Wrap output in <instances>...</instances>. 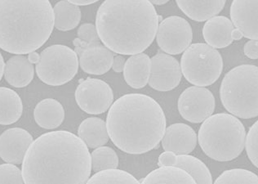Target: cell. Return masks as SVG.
I'll return each instance as SVG.
<instances>
[{"mask_svg":"<svg viewBox=\"0 0 258 184\" xmlns=\"http://www.w3.org/2000/svg\"><path fill=\"white\" fill-rule=\"evenodd\" d=\"M34 76L35 68L26 56L15 55L5 64V80L15 88L27 86L32 81Z\"/></svg>","mask_w":258,"mask_h":184,"instance_id":"20","label":"cell"},{"mask_svg":"<svg viewBox=\"0 0 258 184\" xmlns=\"http://www.w3.org/2000/svg\"><path fill=\"white\" fill-rule=\"evenodd\" d=\"M33 142L32 135L24 129L5 130L0 135V157L9 164H21Z\"/></svg>","mask_w":258,"mask_h":184,"instance_id":"14","label":"cell"},{"mask_svg":"<svg viewBox=\"0 0 258 184\" xmlns=\"http://www.w3.org/2000/svg\"><path fill=\"white\" fill-rule=\"evenodd\" d=\"M27 58L32 65L33 64H36L37 65L39 62V59H40V54L35 52H31V53H29Z\"/></svg>","mask_w":258,"mask_h":184,"instance_id":"36","label":"cell"},{"mask_svg":"<svg viewBox=\"0 0 258 184\" xmlns=\"http://www.w3.org/2000/svg\"><path fill=\"white\" fill-rule=\"evenodd\" d=\"M159 18L150 1L106 0L97 10L96 28L108 49L134 56L151 46L157 34Z\"/></svg>","mask_w":258,"mask_h":184,"instance_id":"2","label":"cell"},{"mask_svg":"<svg viewBox=\"0 0 258 184\" xmlns=\"http://www.w3.org/2000/svg\"><path fill=\"white\" fill-rule=\"evenodd\" d=\"M5 63L4 57H3L1 52H0V80H2V77L5 75Z\"/></svg>","mask_w":258,"mask_h":184,"instance_id":"38","label":"cell"},{"mask_svg":"<svg viewBox=\"0 0 258 184\" xmlns=\"http://www.w3.org/2000/svg\"><path fill=\"white\" fill-rule=\"evenodd\" d=\"M215 98L210 90L204 87L192 86L185 89L179 97L177 106L181 116L190 122L199 124L213 115Z\"/></svg>","mask_w":258,"mask_h":184,"instance_id":"11","label":"cell"},{"mask_svg":"<svg viewBox=\"0 0 258 184\" xmlns=\"http://www.w3.org/2000/svg\"><path fill=\"white\" fill-rule=\"evenodd\" d=\"M86 184H140V182L128 172L116 169L97 172Z\"/></svg>","mask_w":258,"mask_h":184,"instance_id":"28","label":"cell"},{"mask_svg":"<svg viewBox=\"0 0 258 184\" xmlns=\"http://www.w3.org/2000/svg\"><path fill=\"white\" fill-rule=\"evenodd\" d=\"M235 26L229 18L224 16H216L207 21L203 35L208 45L213 48H223L233 43L232 34Z\"/></svg>","mask_w":258,"mask_h":184,"instance_id":"18","label":"cell"},{"mask_svg":"<svg viewBox=\"0 0 258 184\" xmlns=\"http://www.w3.org/2000/svg\"><path fill=\"white\" fill-rule=\"evenodd\" d=\"M73 43L80 67L85 73L101 76L111 69L114 53L106 46L101 43L88 44L78 38L75 39Z\"/></svg>","mask_w":258,"mask_h":184,"instance_id":"13","label":"cell"},{"mask_svg":"<svg viewBox=\"0 0 258 184\" xmlns=\"http://www.w3.org/2000/svg\"><path fill=\"white\" fill-rule=\"evenodd\" d=\"M193 31L186 20L178 16L168 17L158 27L156 41L167 54L177 55L191 45Z\"/></svg>","mask_w":258,"mask_h":184,"instance_id":"9","label":"cell"},{"mask_svg":"<svg viewBox=\"0 0 258 184\" xmlns=\"http://www.w3.org/2000/svg\"><path fill=\"white\" fill-rule=\"evenodd\" d=\"M195 130L185 124L176 123L166 129L162 139V147L165 152L175 155H189L197 145Z\"/></svg>","mask_w":258,"mask_h":184,"instance_id":"17","label":"cell"},{"mask_svg":"<svg viewBox=\"0 0 258 184\" xmlns=\"http://www.w3.org/2000/svg\"><path fill=\"white\" fill-rule=\"evenodd\" d=\"M198 140L203 152L210 158L220 162L230 161L243 151L245 128L237 117L218 113L203 122Z\"/></svg>","mask_w":258,"mask_h":184,"instance_id":"5","label":"cell"},{"mask_svg":"<svg viewBox=\"0 0 258 184\" xmlns=\"http://www.w3.org/2000/svg\"><path fill=\"white\" fill-rule=\"evenodd\" d=\"M166 117L161 106L150 96L129 93L110 106L106 127L118 149L133 155L155 149L165 133Z\"/></svg>","mask_w":258,"mask_h":184,"instance_id":"3","label":"cell"},{"mask_svg":"<svg viewBox=\"0 0 258 184\" xmlns=\"http://www.w3.org/2000/svg\"><path fill=\"white\" fill-rule=\"evenodd\" d=\"M181 69L188 82L205 88L219 79L223 60L221 53L207 43H193L181 56Z\"/></svg>","mask_w":258,"mask_h":184,"instance_id":"7","label":"cell"},{"mask_svg":"<svg viewBox=\"0 0 258 184\" xmlns=\"http://www.w3.org/2000/svg\"><path fill=\"white\" fill-rule=\"evenodd\" d=\"M77 35L78 39L88 44L101 43L96 26L92 23L81 25L78 30Z\"/></svg>","mask_w":258,"mask_h":184,"instance_id":"32","label":"cell"},{"mask_svg":"<svg viewBox=\"0 0 258 184\" xmlns=\"http://www.w3.org/2000/svg\"><path fill=\"white\" fill-rule=\"evenodd\" d=\"M151 58L145 53L134 55L127 59L123 68V77L134 89L144 88L151 76Z\"/></svg>","mask_w":258,"mask_h":184,"instance_id":"19","label":"cell"},{"mask_svg":"<svg viewBox=\"0 0 258 184\" xmlns=\"http://www.w3.org/2000/svg\"><path fill=\"white\" fill-rule=\"evenodd\" d=\"M230 18L235 28L250 40H258V1H233Z\"/></svg>","mask_w":258,"mask_h":184,"instance_id":"15","label":"cell"},{"mask_svg":"<svg viewBox=\"0 0 258 184\" xmlns=\"http://www.w3.org/2000/svg\"><path fill=\"white\" fill-rule=\"evenodd\" d=\"M78 136L88 148L103 147L109 141L106 122L97 117L84 119L78 129Z\"/></svg>","mask_w":258,"mask_h":184,"instance_id":"22","label":"cell"},{"mask_svg":"<svg viewBox=\"0 0 258 184\" xmlns=\"http://www.w3.org/2000/svg\"><path fill=\"white\" fill-rule=\"evenodd\" d=\"M213 184H258V176L247 169H229L224 171Z\"/></svg>","mask_w":258,"mask_h":184,"instance_id":"29","label":"cell"},{"mask_svg":"<svg viewBox=\"0 0 258 184\" xmlns=\"http://www.w3.org/2000/svg\"><path fill=\"white\" fill-rule=\"evenodd\" d=\"M23 111L22 98L13 89L0 87V125L9 126L19 120Z\"/></svg>","mask_w":258,"mask_h":184,"instance_id":"24","label":"cell"},{"mask_svg":"<svg viewBox=\"0 0 258 184\" xmlns=\"http://www.w3.org/2000/svg\"><path fill=\"white\" fill-rule=\"evenodd\" d=\"M76 51L62 44H55L43 50L36 65L37 76L50 86H60L73 80L79 70Z\"/></svg>","mask_w":258,"mask_h":184,"instance_id":"8","label":"cell"},{"mask_svg":"<svg viewBox=\"0 0 258 184\" xmlns=\"http://www.w3.org/2000/svg\"><path fill=\"white\" fill-rule=\"evenodd\" d=\"M54 28L53 8L47 0H0V48L13 54L35 52Z\"/></svg>","mask_w":258,"mask_h":184,"instance_id":"4","label":"cell"},{"mask_svg":"<svg viewBox=\"0 0 258 184\" xmlns=\"http://www.w3.org/2000/svg\"><path fill=\"white\" fill-rule=\"evenodd\" d=\"M159 167L174 166L187 172L197 184H213L211 172L205 163L190 155H175L172 152L160 154Z\"/></svg>","mask_w":258,"mask_h":184,"instance_id":"16","label":"cell"},{"mask_svg":"<svg viewBox=\"0 0 258 184\" xmlns=\"http://www.w3.org/2000/svg\"><path fill=\"white\" fill-rule=\"evenodd\" d=\"M243 52L250 59H258V40H249L243 47Z\"/></svg>","mask_w":258,"mask_h":184,"instance_id":"33","label":"cell"},{"mask_svg":"<svg viewBox=\"0 0 258 184\" xmlns=\"http://www.w3.org/2000/svg\"><path fill=\"white\" fill-rule=\"evenodd\" d=\"M150 2H151L153 5H163L167 4L168 1H167V0H152V1H150Z\"/></svg>","mask_w":258,"mask_h":184,"instance_id":"39","label":"cell"},{"mask_svg":"<svg viewBox=\"0 0 258 184\" xmlns=\"http://www.w3.org/2000/svg\"><path fill=\"white\" fill-rule=\"evenodd\" d=\"M92 173L88 147L73 133H46L31 143L22 161L24 184H86Z\"/></svg>","mask_w":258,"mask_h":184,"instance_id":"1","label":"cell"},{"mask_svg":"<svg viewBox=\"0 0 258 184\" xmlns=\"http://www.w3.org/2000/svg\"><path fill=\"white\" fill-rule=\"evenodd\" d=\"M245 147L248 158L258 169V120L251 126L247 133Z\"/></svg>","mask_w":258,"mask_h":184,"instance_id":"30","label":"cell"},{"mask_svg":"<svg viewBox=\"0 0 258 184\" xmlns=\"http://www.w3.org/2000/svg\"><path fill=\"white\" fill-rule=\"evenodd\" d=\"M182 73L179 62L170 55L158 52L151 58L149 85L157 91L168 92L178 86Z\"/></svg>","mask_w":258,"mask_h":184,"instance_id":"12","label":"cell"},{"mask_svg":"<svg viewBox=\"0 0 258 184\" xmlns=\"http://www.w3.org/2000/svg\"><path fill=\"white\" fill-rule=\"evenodd\" d=\"M34 117L37 125L41 128L53 130L64 121V107L57 100L46 98L35 106Z\"/></svg>","mask_w":258,"mask_h":184,"instance_id":"21","label":"cell"},{"mask_svg":"<svg viewBox=\"0 0 258 184\" xmlns=\"http://www.w3.org/2000/svg\"><path fill=\"white\" fill-rule=\"evenodd\" d=\"M140 184H197L185 170L174 166L159 167L147 174Z\"/></svg>","mask_w":258,"mask_h":184,"instance_id":"25","label":"cell"},{"mask_svg":"<svg viewBox=\"0 0 258 184\" xmlns=\"http://www.w3.org/2000/svg\"><path fill=\"white\" fill-rule=\"evenodd\" d=\"M72 5L76 6H88V5H93L94 3L97 2L96 0H71L69 1Z\"/></svg>","mask_w":258,"mask_h":184,"instance_id":"35","label":"cell"},{"mask_svg":"<svg viewBox=\"0 0 258 184\" xmlns=\"http://www.w3.org/2000/svg\"><path fill=\"white\" fill-rule=\"evenodd\" d=\"M231 37H232L233 40H240L243 36L242 33L238 29L235 28L233 30Z\"/></svg>","mask_w":258,"mask_h":184,"instance_id":"37","label":"cell"},{"mask_svg":"<svg viewBox=\"0 0 258 184\" xmlns=\"http://www.w3.org/2000/svg\"><path fill=\"white\" fill-rule=\"evenodd\" d=\"M176 5L185 15L196 22H205L214 18L222 11L226 1H182Z\"/></svg>","mask_w":258,"mask_h":184,"instance_id":"23","label":"cell"},{"mask_svg":"<svg viewBox=\"0 0 258 184\" xmlns=\"http://www.w3.org/2000/svg\"><path fill=\"white\" fill-rule=\"evenodd\" d=\"M92 169L101 172L109 169H116L118 165V157L116 152L111 147H97L91 154Z\"/></svg>","mask_w":258,"mask_h":184,"instance_id":"27","label":"cell"},{"mask_svg":"<svg viewBox=\"0 0 258 184\" xmlns=\"http://www.w3.org/2000/svg\"><path fill=\"white\" fill-rule=\"evenodd\" d=\"M0 184H24L21 169L9 163L0 165Z\"/></svg>","mask_w":258,"mask_h":184,"instance_id":"31","label":"cell"},{"mask_svg":"<svg viewBox=\"0 0 258 184\" xmlns=\"http://www.w3.org/2000/svg\"><path fill=\"white\" fill-rule=\"evenodd\" d=\"M222 105L234 116L252 119L258 116V68L238 66L226 74L220 88Z\"/></svg>","mask_w":258,"mask_h":184,"instance_id":"6","label":"cell"},{"mask_svg":"<svg viewBox=\"0 0 258 184\" xmlns=\"http://www.w3.org/2000/svg\"><path fill=\"white\" fill-rule=\"evenodd\" d=\"M54 26L60 31L73 30L80 24L81 11L69 1H60L53 8Z\"/></svg>","mask_w":258,"mask_h":184,"instance_id":"26","label":"cell"},{"mask_svg":"<svg viewBox=\"0 0 258 184\" xmlns=\"http://www.w3.org/2000/svg\"><path fill=\"white\" fill-rule=\"evenodd\" d=\"M75 96L80 109L91 115L106 112L114 102L111 87L98 79L88 78L82 81L78 85Z\"/></svg>","mask_w":258,"mask_h":184,"instance_id":"10","label":"cell"},{"mask_svg":"<svg viewBox=\"0 0 258 184\" xmlns=\"http://www.w3.org/2000/svg\"><path fill=\"white\" fill-rule=\"evenodd\" d=\"M125 63H126V60L123 56H121V55L115 56L114 57L113 64H112V69L114 70V72L116 73H121L123 72Z\"/></svg>","mask_w":258,"mask_h":184,"instance_id":"34","label":"cell"}]
</instances>
